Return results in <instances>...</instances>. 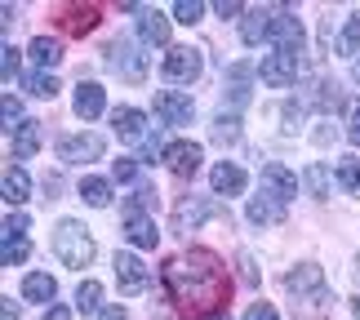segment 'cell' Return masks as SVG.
<instances>
[{
    "mask_svg": "<svg viewBox=\"0 0 360 320\" xmlns=\"http://www.w3.org/2000/svg\"><path fill=\"white\" fill-rule=\"evenodd\" d=\"M165 281V294H169L183 312L191 316H214V312H227V267L223 258L210 254V249H191V254H178L165 262L160 271Z\"/></svg>",
    "mask_w": 360,
    "mask_h": 320,
    "instance_id": "1",
    "label": "cell"
},
{
    "mask_svg": "<svg viewBox=\"0 0 360 320\" xmlns=\"http://www.w3.org/2000/svg\"><path fill=\"white\" fill-rule=\"evenodd\" d=\"M53 258H58L63 267H72V271L89 267V262H94V236H89L85 222L63 218L58 227H53Z\"/></svg>",
    "mask_w": 360,
    "mask_h": 320,
    "instance_id": "2",
    "label": "cell"
},
{
    "mask_svg": "<svg viewBox=\"0 0 360 320\" xmlns=\"http://www.w3.org/2000/svg\"><path fill=\"white\" fill-rule=\"evenodd\" d=\"M107 63H112V72L120 80H129V85H138V80L147 76V67H151L138 40H112V45H107Z\"/></svg>",
    "mask_w": 360,
    "mask_h": 320,
    "instance_id": "3",
    "label": "cell"
},
{
    "mask_svg": "<svg viewBox=\"0 0 360 320\" xmlns=\"http://www.w3.org/2000/svg\"><path fill=\"white\" fill-rule=\"evenodd\" d=\"M160 72H165V80H174V85H191V80H200L205 58H200V49H191V45H169Z\"/></svg>",
    "mask_w": 360,
    "mask_h": 320,
    "instance_id": "4",
    "label": "cell"
},
{
    "mask_svg": "<svg viewBox=\"0 0 360 320\" xmlns=\"http://www.w3.org/2000/svg\"><path fill=\"white\" fill-rule=\"evenodd\" d=\"M258 76H262V85H271V89H289L298 80V53H285V49L262 53Z\"/></svg>",
    "mask_w": 360,
    "mask_h": 320,
    "instance_id": "5",
    "label": "cell"
},
{
    "mask_svg": "<svg viewBox=\"0 0 360 320\" xmlns=\"http://www.w3.org/2000/svg\"><path fill=\"white\" fill-rule=\"evenodd\" d=\"M214 214H223V210H218L210 196H183V200L174 205V231L178 236H191L205 218H214Z\"/></svg>",
    "mask_w": 360,
    "mask_h": 320,
    "instance_id": "6",
    "label": "cell"
},
{
    "mask_svg": "<svg viewBox=\"0 0 360 320\" xmlns=\"http://www.w3.org/2000/svg\"><path fill=\"white\" fill-rule=\"evenodd\" d=\"M103 134H67L58 143V160L63 165H89V160H103Z\"/></svg>",
    "mask_w": 360,
    "mask_h": 320,
    "instance_id": "7",
    "label": "cell"
},
{
    "mask_svg": "<svg viewBox=\"0 0 360 320\" xmlns=\"http://www.w3.org/2000/svg\"><path fill=\"white\" fill-rule=\"evenodd\" d=\"M156 116L165 124H191L196 103H191V94H183V89H156Z\"/></svg>",
    "mask_w": 360,
    "mask_h": 320,
    "instance_id": "8",
    "label": "cell"
},
{
    "mask_svg": "<svg viewBox=\"0 0 360 320\" xmlns=\"http://www.w3.org/2000/svg\"><path fill=\"white\" fill-rule=\"evenodd\" d=\"M267 40L285 53H302V23L289 9H271V36Z\"/></svg>",
    "mask_w": 360,
    "mask_h": 320,
    "instance_id": "9",
    "label": "cell"
},
{
    "mask_svg": "<svg viewBox=\"0 0 360 320\" xmlns=\"http://www.w3.org/2000/svg\"><path fill=\"white\" fill-rule=\"evenodd\" d=\"M112 267H116V285H120V294H143V289L151 285V271L143 267V258H138V254H116V262H112Z\"/></svg>",
    "mask_w": 360,
    "mask_h": 320,
    "instance_id": "10",
    "label": "cell"
},
{
    "mask_svg": "<svg viewBox=\"0 0 360 320\" xmlns=\"http://www.w3.org/2000/svg\"><path fill=\"white\" fill-rule=\"evenodd\" d=\"M262 191H267V196H276L281 205H289V200L298 196V174L285 169L281 160H267V165H262Z\"/></svg>",
    "mask_w": 360,
    "mask_h": 320,
    "instance_id": "11",
    "label": "cell"
},
{
    "mask_svg": "<svg viewBox=\"0 0 360 320\" xmlns=\"http://www.w3.org/2000/svg\"><path fill=\"white\" fill-rule=\"evenodd\" d=\"M200 160H205L200 143H169V147H165V165H169L174 178H196Z\"/></svg>",
    "mask_w": 360,
    "mask_h": 320,
    "instance_id": "12",
    "label": "cell"
},
{
    "mask_svg": "<svg viewBox=\"0 0 360 320\" xmlns=\"http://www.w3.org/2000/svg\"><path fill=\"white\" fill-rule=\"evenodd\" d=\"M112 129H116L120 143H147L151 138V124H147V116L138 107H116L112 111Z\"/></svg>",
    "mask_w": 360,
    "mask_h": 320,
    "instance_id": "13",
    "label": "cell"
},
{
    "mask_svg": "<svg viewBox=\"0 0 360 320\" xmlns=\"http://www.w3.org/2000/svg\"><path fill=\"white\" fill-rule=\"evenodd\" d=\"M124 241H129L134 249H156L160 245L156 218H147L143 210H129V214H124Z\"/></svg>",
    "mask_w": 360,
    "mask_h": 320,
    "instance_id": "14",
    "label": "cell"
},
{
    "mask_svg": "<svg viewBox=\"0 0 360 320\" xmlns=\"http://www.w3.org/2000/svg\"><path fill=\"white\" fill-rule=\"evenodd\" d=\"M245 169L240 165H231V160H218L214 169H210V187H214V196H240L245 191Z\"/></svg>",
    "mask_w": 360,
    "mask_h": 320,
    "instance_id": "15",
    "label": "cell"
},
{
    "mask_svg": "<svg viewBox=\"0 0 360 320\" xmlns=\"http://www.w3.org/2000/svg\"><path fill=\"white\" fill-rule=\"evenodd\" d=\"M285 289L298 294V298H307V294H316V289H325V271L316 267V262H298L294 271H285Z\"/></svg>",
    "mask_w": 360,
    "mask_h": 320,
    "instance_id": "16",
    "label": "cell"
},
{
    "mask_svg": "<svg viewBox=\"0 0 360 320\" xmlns=\"http://www.w3.org/2000/svg\"><path fill=\"white\" fill-rule=\"evenodd\" d=\"M72 107H76V116H80V120L103 116V107H107V89L98 85V80H80V89H76Z\"/></svg>",
    "mask_w": 360,
    "mask_h": 320,
    "instance_id": "17",
    "label": "cell"
},
{
    "mask_svg": "<svg viewBox=\"0 0 360 320\" xmlns=\"http://www.w3.org/2000/svg\"><path fill=\"white\" fill-rule=\"evenodd\" d=\"M40 143H45V129H40V120H22L18 129L9 134V147H13V160H27V156H36Z\"/></svg>",
    "mask_w": 360,
    "mask_h": 320,
    "instance_id": "18",
    "label": "cell"
},
{
    "mask_svg": "<svg viewBox=\"0 0 360 320\" xmlns=\"http://www.w3.org/2000/svg\"><path fill=\"white\" fill-rule=\"evenodd\" d=\"M22 298L27 302H53L58 298V281L49 271H27L22 276Z\"/></svg>",
    "mask_w": 360,
    "mask_h": 320,
    "instance_id": "19",
    "label": "cell"
},
{
    "mask_svg": "<svg viewBox=\"0 0 360 320\" xmlns=\"http://www.w3.org/2000/svg\"><path fill=\"white\" fill-rule=\"evenodd\" d=\"M138 40L143 45H169V18L156 9H143V18H138Z\"/></svg>",
    "mask_w": 360,
    "mask_h": 320,
    "instance_id": "20",
    "label": "cell"
},
{
    "mask_svg": "<svg viewBox=\"0 0 360 320\" xmlns=\"http://www.w3.org/2000/svg\"><path fill=\"white\" fill-rule=\"evenodd\" d=\"M223 103H231V116H236V111L249 103V67L245 63H236L227 72V89H223Z\"/></svg>",
    "mask_w": 360,
    "mask_h": 320,
    "instance_id": "21",
    "label": "cell"
},
{
    "mask_svg": "<svg viewBox=\"0 0 360 320\" xmlns=\"http://www.w3.org/2000/svg\"><path fill=\"white\" fill-rule=\"evenodd\" d=\"M271 36V9H249L240 23V40L245 45H262Z\"/></svg>",
    "mask_w": 360,
    "mask_h": 320,
    "instance_id": "22",
    "label": "cell"
},
{
    "mask_svg": "<svg viewBox=\"0 0 360 320\" xmlns=\"http://www.w3.org/2000/svg\"><path fill=\"white\" fill-rule=\"evenodd\" d=\"M27 53H32V63L40 67V72H49V67L63 63V40H58V36H36Z\"/></svg>",
    "mask_w": 360,
    "mask_h": 320,
    "instance_id": "23",
    "label": "cell"
},
{
    "mask_svg": "<svg viewBox=\"0 0 360 320\" xmlns=\"http://www.w3.org/2000/svg\"><path fill=\"white\" fill-rule=\"evenodd\" d=\"M281 218H285V205L276 196H267V191L249 200V222H254V227H271V222H281Z\"/></svg>",
    "mask_w": 360,
    "mask_h": 320,
    "instance_id": "24",
    "label": "cell"
},
{
    "mask_svg": "<svg viewBox=\"0 0 360 320\" xmlns=\"http://www.w3.org/2000/svg\"><path fill=\"white\" fill-rule=\"evenodd\" d=\"M32 196V178H27V169H5V200H9V210H18V205Z\"/></svg>",
    "mask_w": 360,
    "mask_h": 320,
    "instance_id": "25",
    "label": "cell"
},
{
    "mask_svg": "<svg viewBox=\"0 0 360 320\" xmlns=\"http://www.w3.org/2000/svg\"><path fill=\"white\" fill-rule=\"evenodd\" d=\"M80 200L94 205V210H107V205H112V183H107V178H85V183H80Z\"/></svg>",
    "mask_w": 360,
    "mask_h": 320,
    "instance_id": "26",
    "label": "cell"
},
{
    "mask_svg": "<svg viewBox=\"0 0 360 320\" xmlns=\"http://www.w3.org/2000/svg\"><path fill=\"white\" fill-rule=\"evenodd\" d=\"M302 187H307V196H316V200L329 196V169H325L321 160H311L307 169H302Z\"/></svg>",
    "mask_w": 360,
    "mask_h": 320,
    "instance_id": "27",
    "label": "cell"
},
{
    "mask_svg": "<svg viewBox=\"0 0 360 320\" xmlns=\"http://www.w3.org/2000/svg\"><path fill=\"white\" fill-rule=\"evenodd\" d=\"M76 312L80 316L103 312V285L98 281H80V289H76Z\"/></svg>",
    "mask_w": 360,
    "mask_h": 320,
    "instance_id": "28",
    "label": "cell"
},
{
    "mask_svg": "<svg viewBox=\"0 0 360 320\" xmlns=\"http://www.w3.org/2000/svg\"><path fill=\"white\" fill-rule=\"evenodd\" d=\"M338 187L347 191V196H360V160L356 156L338 160Z\"/></svg>",
    "mask_w": 360,
    "mask_h": 320,
    "instance_id": "29",
    "label": "cell"
},
{
    "mask_svg": "<svg viewBox=\"0 0 360 320\" xmlns=\"http://www.w3.org/2000/svg\"><path fill=\"white\" fill-rule=\"evenodd\" d=\"M94 27H98V9H94V5L67 9V32H94Z\"/></svg>",
    "mask_w": 360,
    "mask_h": 320,
    "instance_id": "30",
    "label": "cell"
},
{
    "mask_svg": "<svg viewBox=\"0 0 360 320\" xmlns=\"http://www.w3.org/2000/svg\"><path fill=\"white\" fill-rule=\"evenodd\" d=\"M294 312H298V316H329V289H316V294L298 298Z\"/></svg>",
    "mask_w": 360,
    "mask_h": 320,
    "instance_id": "31",
    "label": "cell"
},
{
    "mask_svg": "<svg viewBox=\"0 0 360 320\" xmlns=\"http://www.w3.org/2000/svg\"><path fill=\"white\" fill-rule=\"evenodd\" d=\"M27 94H36V98H58V80H53V72H32L27 76Z\"/></svg>",
    "mask_w": 360,
    "mask_h": 320,
    "instance_id": "32",
    "label": "cell"
},
{
    "mask_svg": "<svg viewBox=\"0 0 360 320\" xmlns=\"http://www.w3.org/2000/svg\"><path fill=\"white\" fill-rule=\"evenodd\" d=\"M210 134L214 143H240V116H218Z\"/></svg>",
    "mask_w": 360,
    "mask_h": 320,
    "instance_id": "33",
    "label": "cell"
},
{
    "mask_svg": "<svg viewBox=\"0 0 360 320\" xmlns=\"http://www.w3.org/2000/svg\"><path fill=\"white\" fill-rule=\"evenodd\" d=\"M338 49L342 53H360V13L347 18V27H342V36H338Z\"/></svg>",
    "mask_w": 360,
    "mask_h": 320,
    "instance_id": "34",
    "label": "cell"
},
{
    "mask_svg": "<svg viewBox=\"0 0 360 320\" xmlns=\"http://www.w3.org/2000/svg\"><path fill=\"white\" fill-rule=\"evenodd\" d=\"M281 120H285V124H281L285 134H298L302 120H307V107H302V103H285V107H281Z\"/></svg>",
    "mask_w": 360,
    "mask_h": 320,
    "instance_id": "35",
    "label": "cell"
},
{
    "mask_svg": "<svg viewBox=\"0 0 360 320\" xmlns=\"http://www.w3.org/2000/svg\"><path fill=\"white\" fill-rule=\"evenodd\" d=\"M174 18L191 27V23H200V18H205V5H200V0H178V5H174Z\"/></svg>",
    "mask_w": 360,
    "mask_h": 320,
    "instance_id": "36",
    "label": "cell"
},
{
    "mask_svg": "<svg viewBox=\"0 0 360 320\" xmlns=\"http://www.w3.org/2000/svg\"><path fill=\"white\" fill-rule=\"evenodd\" d=\"M0 262H5V267L27 262V241H5V245H0Z\"/></svg>",
    "mask_w": 360,
    "mask_h": 320,
    "instance_id": "37",
    "label": "cell"
},
{
    "mask_svg": "<svg viewBox=\"0 0 360 320\" xmlns=\"http://www.w3.org/2000/svg\"><path fill=\"white\" fill-rule=\"evenodd\" d=\"M316 103H321L325 111H338V107H342V94H338V85H329V80H321V85H316Z\"/></svg>",
    "mask_w": 360,
    "mask_h": 320,
    "instance_id": "38",
    "label": "cell"
},
{
    "mask_svg": "<svg viewBox=\"0 0 360 320\" xmlns=\"http://www.w3.org/2000/svg\"><path fill=\"white\" fill-rule=\"evenodd\" d=\"M5 241H27V214L22 210H13L5 218Z\"/></svg>",
    "mask_w": 360,
    "mask_h": 320,
    "instance_id": "39",
    "label": "cell"
},
{
    "mask_svg": "<svg viewBox=\"0 0 360 320\" xmlns=\"http://www.w3.org/2000/svg\"><path fill=\"white\" fill-rule=\"evenodd\" d=\"M0 76H5V85H13V76H18V49L13 45L0 49Z\"/></svg>",
    "mask_w": 360,
    "mask_h": 320,
    "instance_id": "40",
    "label": "cell"
},
{
    "mask_svg": "<svg viewBox=\"0 0 360 320\" xmlns=\"http://www.w3.org/2000/svg\"><path fill=\"white\" fill-rule=\"evenodd\" d=\"M138 165H143V160H134V156L116 160L112 165V178H116V183H134V178H138Z\"/></svg>",
    "mask_w": 360,
    "mask_h": 320,
    "instance_id": "41",
    "label": "cell"
},
{
    "mask_svg": "<svg viewBox=\"0 0 360 320\" xmlns=\"http://www.w3.org/2000/svg\"><path fill=\"white\" fill-rule=\"evenodd\" d=\"M18 124H22V103L13 98V94H5V129L13 134V129H18Z\"/></svg>",
    "mask_w": 360,
    "mask_h": 320,
    "instance_id": "42",
    "label": "cell"
},
{
    "mask_svg": "<svg viewBox=\"0 0 360 320\" xmlns=\"http://www.w3.org/2000/svg\"><path fill=\"white\" fill-rule=\"evenodd\" d=\"M214 13H218V18H240V13H249V9L240 5V0H218Z\"/></svg>",
    "mask_w": 360,
    "mask_h": 320,
    "instance_id": "43",
    "label": "cell"
},
{
    "mask_svg": "<svg viewBox=\"0 0 360 320\" xmlns=\"http://www.w3.org/2000/svg\"><path fill=\"white\" fill-rule=\"evenodd\" d=\"M236 267H240V281L245 285H258V267H254V258H249V254L236 258Z\"/></svg>",
    "mask_w": 360,
    "mask_h": 320,
    "instance_id": "44",
    "label": "cell"
},
{
    "mask_svg": "<svg viewBox=\"0 0 360 320\" xmlns=\"http://www.w3.org/2000/svg\"><path fill=\"white\" fill-rule=\"evenodd\" d=\"M245 320H281V316H276V307H271V302H254V307L245 312Z\"/></svg>",
    "mask_w": 360,
    "mask_h": 320,
    "instance_id": "45",
    "label": "cell"
},
{
    "mask_svg": "<svg viewBox=\"0 0 360 320\" xmlns=\"http://www.w3.org/2000/svg\"><path fill=\"white\" fill-rule=\"evenodd\" d=\"M347 143L360 147V107H352V116H347Z\"/></svg>",
    "mask_w": 360,
    "mask_h": 320,
    "instance_id": "46",
    "label": "cell"
},
{
    "mask_svg": "<svg viewBox=\"0 0 360 320\" xmlns=\"http://www.w3.org/2000/svg\"><path fill=\"white\" fill-rule=\"evenodd\" d=\"M0 316H5V320H18L22 312H18V302H13V298H0Z\"/></svg>",
    "mask_w": 360,
    "mask_h": 320,
    "instance_id": "47",
    "label": "cell"
},
{
    "mask_svg": "<svg viewBox=\"0 0 360 320\" xmlns=\"http://www.w3.org/2000/svg\"><path fill=\"white\" fill-rule=\"evenodd\" d=\"M40 320H72V307H58V302H53V307L40 316Z\"/></svg>",
    "mask_w": 360,
    "mask_h": 320,
    "instance_id": "48",
    "label": "cell"
},
{
    "mask_svg": "<svg viewBox=\"0 0 360 320\" xmlns=\"http://www.w3.org/2000/svg\"><path fill=\"white\" fill-rule=\"evenodd\" d=\"M98 320H129V312H124V307H103Z\"/></svg>",
    "mask_w": 360,
    "mask_h": 320,
    "instance_id": "49",
    "label": "cell"
},
{
    "mask_svg": "<svg viewBox=\"0 0 360 320\" xmlns=\"http://www.w3.org/2000/svg\"><path fill=\"white\" fill-rule=\"evenodd\" d=\"M200 320H231L227 312H214V316H200Z\"/></svg>",
    "mask_w": 360,
    "mask_h": 320,
    "instance_id": "50",
    "label": "cell"
},
{
    "mask_svg": "<svg viewBox=\"0 0 360 320\" xmlns=\"http://www.w3.org/2000/svg\"><path fill=\"white\" fill-rule=\"evenodd\" d=\"M352 80H356V85H360V58L352 63Z\"/></svg>",
    "mask_w": 360,
    "mask_h": 320,
    "instance_id": "51",
    "label": "cell"
},
{
    "mask_svg": "<svg viewBox=\"0 0 360 320\" xmlns=\"http://www.w3.org/2000/svg\"><path fill=\"white\" fill-rule=\"evenodd\" d=\"M356 276H360V254H356Z\"/></svg>",
    "mask_w": 360,
    "mask_h": 320,
    "instance_id": "52",
    "label": "cell"
}]
</instances>
